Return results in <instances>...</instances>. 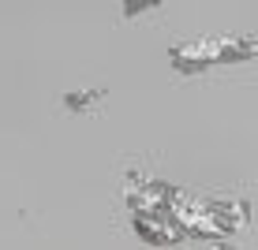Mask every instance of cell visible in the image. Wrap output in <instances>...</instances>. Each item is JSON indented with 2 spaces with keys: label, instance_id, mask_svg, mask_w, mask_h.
Instances as JSON below:
<instances>
[{
  "label": "cell",
  "instance_id": "6da1fadb",
  "mask_svg": "<svg viewBox=\"0 0 258 250\" xmlns=\"http://www.w3.org/2000/svg\"><path fill=\"white\" fill-rule=\"evenodd\" d=\"M176 220L191 243H236L239 231L251 228V202L232 191H180Z\"/></svg>",
  "mask_w": 258,
  "mask_h": 250
},
{
  "label": "cell",
  "instance_id": "7a4b0ae2",
  "mask_svg": "<svg viewBox=\"0 0 258 250\" xmlns=\"http://www.w3.org/2000/svg\"><path fill=\"white\" fill-rule=\"evenodd\" d=\"M258 56V38L251 34H199L168 49V67L176 75H206L213 67H239Z\"/></svg>",
  "mask_w": 258,
  "mask_h": 250
},
{
  "label": "cell",
  "instance_id": "3957f363",
  "mask_svg": "<svg viewBox=\"0 0 258 250\" xmlns=\"http://www.w3.org/2000/svg\"><path fill=\"white\" fill-rule=\"evenodd\" d=\"M127 224L135 231V239L150 250H176V246L191 243L183 224L176 220V209H168V213H131Z\"/></svg>",
  "mask_w": 258,
  "mask_h": 250
},
{
  "label": "cell",
  "instance_id": "277c9868",
  "mask_svg": "<svg viewBox=\"0 0 258 250\" xmlns=\"http://www.w3.org/2000/svg\"><path fill=\"white\" fill-rule=\"evenodd\" d=\"M105 97H109L105 86H86V90H64L60 94V105H64L71 116H86L90 109H97Z\"/></svg>",
  "mask_w": 258,
  "mask_h": 250
},
{
  "label": "cell",
  "instance_id": "5b68a950",
  "mask_svg": "<svg viewBox=\"0 0 258 250\" xmlns=\"http://www.w3.org/2000/svg\"><path fill=\"white\" fill-rule=\"evenodd\" d=\"M150 8H157V4H150V0H123V19H135V15H142V12H150Z\"/></svg>",
  "mask_w": 258,
  "mask_h": 250
},
{
  "label": "cell",
  "instance_id": "8992f818",
  "mask_svg": "<svg viewBox=\"0 0 258 250\" xmlns=\"http://www.w3.org/2000/svg\"><path fill=\"white\" fill-rule=\"evenodd\" d=\"M176 250H195V243H187V246H176Z\"/></svg>",
  "mask_w": 258,
  "mask_h": 250
},
{
  "label": "cell",
  "instance_id": "52a82bcc",
  "mask_svg": "<svg viewBox=\"0 0 258 250\" xmlns=\"http://www.w3.org/2000/svg\"><path fill=\"white\" fill-rule=\"evenodd\" d=\"M195 250H199V246H195Z\"/></svg>",
  "mask_w": 258,
  "mask_h": 250
}]
</instances>
